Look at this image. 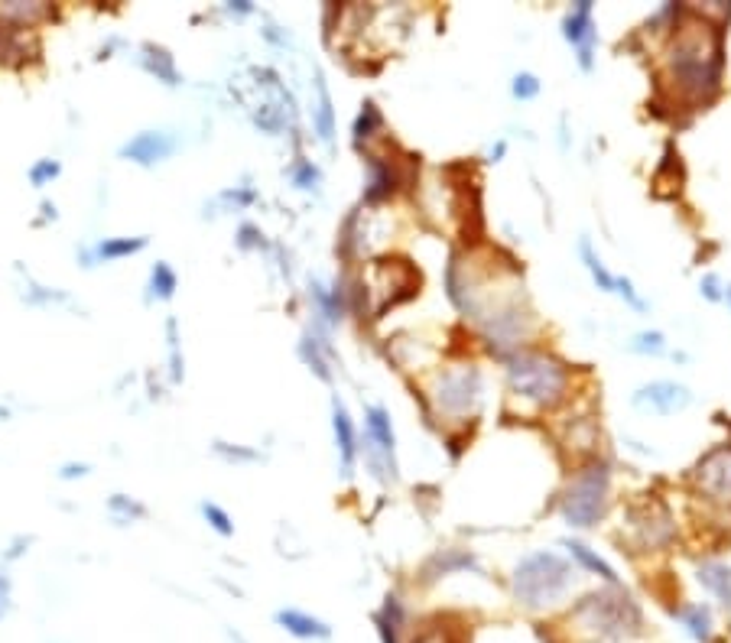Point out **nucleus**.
Returning a JSON list of instances; mask_svg holds the SVG:
<instances>
[{
	"instance_id": "nucleus-1",
	"label": "nucleus",
	"mask_w": 731,
	"mask_h": 643,
	"mask_svg": "<svg viewBox=\"0 0 731 643\" xmlns=\"http://www.w3.org/2000/svg\"><path fill=\"white\" fill-rule=\"evenodd\" d=\"M670 46L663 52V78L673 98L706 104L722 82V33L702 10H680Z\"/></svg>"
},
{
	"instance_id": "nucleus-2",
	"label": "nucleus",
	"mask_w": 731,
	"mask_h": 643,
	"mask_svg": "<svg viewBox=\"0 0 731 643\" xmlns=\"http://www.w3.org/2000/svg\"><path fill=\"white\" fill-rule=\"evenodd\" d=\"M569 627L585 640L628 643L644 634V608L621 585L582 595L569 611Z\"/></svg>"
},
{
	"instance_id": "nucleus-3",
	"label": "nucleus",
	"mask_w": 731,
	"mask_h": 643,
	"mask_svg": "<svg viewBox=\"0 0 731 643\" xmlns=\"http://www.w3.org/2000/svg\"><path fill=\"white\" fill-rule=\"evenodd\" d=\"M572 585H576V569L559 553H550V549H537V553L524 556L511 575L514 601L533 614L556 611L569 598Z\"/></svg>"
},
{
	"instance_id": "nucleus-4",
	"label": "nucleus",
	"mask_w": 731,
	"mask_h": 643,
	"mask_svg": "<svg viewBox=\"0 0 731 643\" xmlns=\"http://www.w3.org/2000/svg\"><path fill=\"white\" fill-rule=\"evenodd\" d=\"M507 393L530 410H553L569 393V367L550 351H514L507 358Z\"/></svg>"
},
{
	"instance_id": "nucleus-5",
	"label": "nucleus",
	"mask_w": 731,
	"mask_h": 643,
	"mask_svg": "<svg viewBox=\"0 0 731 643\" xmlns=\"http://www.w3.org/2000/svg\"><path fill=\"white\" fill-rule=\"evenodd\" d=\"M608 494H611V465L605 458H592L589 465H582L569 478L563 491V517L569 527L576 530L595 527L608 510Z\"/></svg>"
},
{
	"instance_id": "nucleus-6",
	"label": "nucleus",
	"mask_w": 731,
	"mask_h": 643,
	"mask_svg": "<svg viewBox=\"0 0 731 643\" xmlns=\"http://www.w3.org/2000/svg\"><path fill=\"white\" fill-rule=\"evenodd\" d=\"M481 397H485V380H481L478 364H449L429 384V400L439 416L468 419L478 413Z\"/></svg>"
},
{
	"instance_id": "nucleus-7",
	"label": "nucleus",
	"mask_w": 731,
	"mask_h": 643,
	"mask_svg": "<svg viewBox=\"0 0 731 643\" xmlns=\"http://www.w3.org/2000/svg\"><path fill=\"white\" fill-rule=\"evenodd\" d=\"M238 98L247 108V114H251V121L260 130H267V134H280L286 127V117L293 111V101L286 95L283 82L270 69H251V82H244V88H238Z\"/></svg>"
},
{
	"instance_id": "nucleus-8",
	"label": "nucleus",
	"mask_w": 731,
	"mask_h": 643,
	"mask_svg": "<svg viewBox=\"0 0 731 643\" xmlns=\"http://www.w3.org/2000/svg\"><path fill=\"white\" fill-rule=\"evenodd\" d=\"M364 442H368L364 452H368V465L374 468V475L397 478V436L384 406L364 410Z\"/></svg>"
},
{
	"instance_id": "nucleus-9",
	"label": "nucleus",
	"mask_w": 731,
	"mask_h": 643,
	"mask_svg": "<svg viewBox=\"0 0 731 643\" xmlns=\"http://www.w3.org/2000/svg\"><path fill=\"white\" fill-rule=\"evenodd\" d=\"M628 527L634 530L637 546L644 549H663L673 543V517L660 504H641L628 514Z\"/></svg>"
},
{
	"instance_id": "nucleus-10",
	"label": "nucleus",
	"mask_w": 731,
	"mask_h": 643,
	"mask_svg": "<svg viewBox=\"0 0 731 643\" xmlns=\"http://www.w3.org/2000/svg\"><path fill=\"white\" fill-rule=\"evenodd\" d=\"M563 36H566L569 46H576L579 65L589 72L592 62H595V43H598L592 0H579V4H572V10L563 17Z\"/></svg>"
},
{
	"instance_id": "nucleus-11",
	"label": "nucleus",
	"mask_w": 731,
	"mask_h": 643,
	"mask_svg": "<svg viewBox=\"0 0 731 643\" xmlns=\"http://www.w3.org/2000/svg\"><path fill=\"white\" fill-rule=\"evenodd\" d=\"M631 403L644 413L670 416V413L686 410V406L693 403V393H689L683 384H676V380H654V384H644L641 390H637L631 397Z\"/></svg>"
},
{
	"instance_id": "nucleus-12",
	"label": "nucleus",
	"mask_w": 731,
	"mask_h": 643,
	"mask_svg": "<svg viewBox=\"0 0 731 643\" xmlns=\"http://www.w3.org/2000/svg\"><path fill=\"white\" fill-rule=\"evenodd\" d=\"M696 481L712 501L731 504V449L728 445H722V449H715L702 458L696 468Z\"/></svg>"
},
{
	"instance_id": "nucleus-13",
	"label": "nucleus",
	"mask_w": 731,
	"mask_h": 643,
	"mask_svg": "<svg viewBox=\"0 0 731 643\" xmlns=\"http://www.w3.org/2000/svg\"><path fill=\"white\" fill-rule=\"evenodd\" d=\"M173 153H176V137L169 130H140L137 137H130L121 147L124 160H134L140 166H156L169 160Z\"/></svg>"
},
{
	"instance_id": "nucleus-14",
	"label": "nucleus",
	"mask_w": 731,
	"mask_h": 643,
	"mask_svg": "<svg viewBox=\"0 0 731 643\" xmlns=\"http://www.w3.org/2000/svg\"><path fill=\"white\" fill-rule=\"evenodd\" d=\"M332 432H335V449L342 458V475L351 478L355 471V458H358V436H355V423L345 410V403L332 397Z\"/></svg>"
},
{
	"instance_id": "nucleus-15",
	"label": "nucleus",
	"mask_w": 731,
	"mask_h": 643,
	"mask_svg": "<svg viewBox=\"0 0 731 643\" xmlns=\"http://www.w3.org/2000/svg\"><path fill=\"white\" fill-rule=\"evenodd\" d=\"M468 569H478V559L475 553H468V549H439V553H433L426 562H423V569H420V579L426 585H433L439 579H446V575L452 572H468Z\"/></svg>"
},
{
	"instance_id": "nucleus-16",
	"label": "nucleus",
	"mask_w": 731,
	"mask_h": 643,
	"mask_svg": "<svg viewBox=\"0 0 731 643\" xmlns=\"http://www.w3.org/2000/svg\"><path fill=\"white\" fill-rule=\"evenodd\" d=\"M273 621H277L280 631H286L296 640H329L332 637V627L325 624L322 618L309 611H299V608H280L273 614Z\"/></svg>"
},
{
	"instance_id": "nucleus-17",
	"label": "nucleus",
	"mask_w": 731,
	"mask_h": 643,
	"mask_svg": "<svg viewBox=\"0 0 731 643\" xmlns=\"http://www.w3.org/2000/svg\"><path fill=\"white\" fill-rule=\"evenodd\" d=\"M670 614H673V621L680 624L696 643H712L715 640V621H712V608L709 605H702V601H686V605L670 608Z\"/></svg>"
},
{
	"instance_id": "nucleus-18",
	"label": "nucleus",
	"mask_w": 731,
	"mask_h": 643,
	"mask_svg": "<svg viewBox=\"0 0 731 643\" xmlns=\"http://www.w3.org/2000/svg\"><path fill=\"white\" fill-rule=\"evenodd\" d=\"M397 186H400L397 163L387 160V156H368V189H364V199L368 202L390 199Z\"/></svg>"
},
{
	"instance_id": "nucleus-19",
	"label": "nucleus",
	"mask_w": 731,
	"mask_h": 643,
	"mask_svg": "<svg viewBox=\"0 0 731 643\" xmlns=\"http://www.w3.org/2000/svg\"><path fill=\"white\" fill-rule=\"evenodd\" d=\"M374 627H377L381 643H407L403 640V634H407V608H403L397 592H390L384 598L381 611L374 614Z\"/></svg>"
},
{
	"instance_id": "nucleus-20",
	"label": "nucleus",
	"mask_w": 731,
	"mask_h": 643,
	"mask_svg": "<svg viewBox=\"0 0 731 643\" xmlns=\"http://www.w3.org/2000/svg\"><path fill=\"white\" fill-rule=\"evenodd\" d=\"M696 582L706 588V592L719 601L725 611H731V566L719 559H706L699 562L696 569Z\"/></svg>"
},
{
	"instance_id": "nucleus-21",
	"label": "nucleus",
	"mask_w": 731,
	"mask_h": 643,
	"mask_svg": "<svg viewBox=\"0 0 731 643\" xmlns=\"http://www.w3.org/2000/svg\"><path fill=\"white\" fill-rule=\"evenodd\" d=\"M316 104H312V124H316V134L325 147H332L335 143V108H332V95H329V85H325L322 72H316Z\"/></svg>"
},
{
	"instance_id": "nucleus-22",
	"label": "nucleus",
	"mask_w": 731,
	"mask_h": 643,
	"mask_svg": "<svg viewBox=\"0 0 731 643\" xmlns=\"http://www.w3.org/2000/svg\"><path fill=\"white\" fill-rule=\"evenodd\" d=\"M140 65H143V69H147L150 75L160 78L163 85H179V82H182L179 72H176V59L169 56V52H166L163 46H153V43L140 46Z\"/></svg>"
},
{
	"instance_id": "nucleus-23",
	"label": "nucleus",
	"mask_w": 731,
	"mask_h": 643,
	"mask_svg": "<svg viewBox=\"0 0 731 643\" xmlns=\"http://www.w3.org/2000/svg\"><path fill=\"white\" fill-rule=\"evenodd\" d=\"M309 299L312 303H316V312L322 316V322L325 325H338L342 322V316H345V290H325V286L316 280L309 286Z\"/></svg>"
},
{
	"instance_id": "nucleus-24",
	"label": "nucleus",
	"mask_w": 731,
	"mask_h": 643,
	"mask_svg": "<svg viewBox=\"0 0 731 643\" xmlns=\"http://www.w3.org/2000/svg\"><path fill=\"white\" fill-rule=\"evenodd\" d=\"M566 549H569V556L579 562V566L585 569V572H592V575H598V579H602L605 585H621V579H618V572L608 566V562L595 553V549H589L585 543H579V540H566Z\"/></svg>"
},
{
	"instance_id": "nucleus-25",
	"label": "nucleus",
	"mask_w": 731,
	"mask_h": 643,
	"mask_svg": "<svg viewBox=\"0 0 731 643\" xmlns=\"http://www.w3.org/2000/svg\"><path fill=\"white\" fill-rule=\"evenodd\" d=\"M143 247H147V238H104L101 244H95L88 260H121L130 254H140Z\"/></svg>"
},
{
	"instance_id": "nucleus-26",
	"label": "nucleus",
	"mask_w": 731,
	"mask_h": 643,
	"mask_svg": "<svg viewBox=\"0 0 731 643\" xmlns=\"http://www.w3.org/2000/svg\"><path fill=\"white\" fill-rule=\"evenodd\" d=\"M579 257H582L585 270L592 273V280H595L598 290H602V293H615V273H608V267L602 264V257L595 254V247H592L589 238L579 241Z\"/></svg>"
},
{
	"instance_id": "nucleus-27",
	"label": "nucleus",
	"mask_w": 731,
	"mask_h": 643,
	"mask_svg": "<svg viewBox=\"0 0 731 643\" xmlns=\"http://www.w3.org/2000/svg\"><path fill=\"white\" fill-rule=\"evenodd\" d=\"M322 351H329V341H322L319 335H312V332H309L303 341H299V358H303L322 380H332L329 361H325V354H322Z\"/></svg>"
},
{
	"instance_id": "nucleus-28",
	"label": "nucleus",
	"mask_w": 731,
	"mask_h": 643,
	"mask_svg": "<svg viewBox=\"0 0 731 643\" xmlns=\"http://www.w3.org/2000/svg\"><path fill=\"white\" fill-rule=\"evenodd\" d=\"M176 286H179L176 270L160 260V264L150 270V296H156V299H173Z\"/></svg>"
},
{
	"instance_id": "nucleus-29",
	"label": "nucleus",
	"mask_w": 731,
	"mask_h": 643,
	"mask_svg": "<svg viewBox=\"0 0 731 643\" xmlns=\"http://www.w3.org/2000/svg\"><path fill=\"white\" fill-rule=\"evenodd\" d=\"M381 111H377V104L374 101H364L361 104V114H358V121H355V140H371L374 137V130H381Z\"/></svg>"
},
{
	"instance_id": "nucleus-30",
	"label": "nucleus",
	"mask_w": 731,
	"mask_h": 643,
	"mask_svg": "<svg viewBox=\"0 0 731 643\" xmlns=\"http://www.w3.org/2000/svg\"><path fill=\"white\" fill-rule=\"evenodd\" d=\"M290 179H293V186H296V189L316 192V189H319V182H322V173H319V166L312 163V160H299V163H293V169H290Z\"/></svg>"
},
{
	"instance_id": "nucleus-31",
	"label": "nucleus",
	"mask_w": 731,
	"mask_h": 643,
	"mask_svg": "<svg viewBox=\"0 0 731 643\" xmlns=\"http://www.w3.org/2000/svg\"><path fill=\"white\" fill-rule=\"evenodd\" d=\"M628 351H634V354H663L667 351V338H663L660 332H637L631 341H628Z\"/></svg>"
},
{
	"instance_id": "nucleus-32",
	"label": "nucleus",
	"mask_w": 731,
	"mask_h": 643,
	"mask_svg": "<svg viewBox=\"0 0 731 643\" xmlns=\"http://www.w3.org/2000/svg\"><path fill=\"white\" fill-rule=\"evenodd\" d=\"M166 335H169V377L182 380L186 367H182V348H179V325H176V319L166 322Z\"/></svg>"
},
{
	"instance_id": "nucleus-33",
	"label": "nucleus",
	"mask_w": 731,
	"mask_h": 643,
	"mask_svg": "<svg viewBox=\"0 0 731 643\" xmlns=\"http://www.w3.org/2000/svg\"><path fill=\"white\" fill-rule=\"evenodd\" d=\"M511 95L517 101H533L540 95V78L533 72H517L514 75V85H511Z\"/></svg>"
},
{
	"instance_id": "nucleus-34",
	"label": "nucleus",
	"mask_w": 731,
	"mask_h": 643,
	"mask_svg": "<svg viewBox=\"0 0 731 643\" xmlns=\"http://www.w3.org/2000/svg\"><path fill=\"white\" fill-rule=\"evenodd\" d=\"M202 517L208 520V527H212L215 533H221V536H231V533H234L231 517H228L218 504H208V501H205V504H202Z\"/></svg>"
},
{
	"instance_id": "nucleus-35",
	"label": "nucleus",
	"mask_w": 731,
	"mask_h": 643,
	"mask_svg": "<svg viewBox=\"0 0 731 643\" xmlns=\"http://www.w3.org/2000/svg\"><path fill=\"white\" fill-rule=\"evenodd\" d=\"M111 514H114L117 520L130 523L134 517H143V507H140L137 501H130V497H124V494H114V497H111Z\"/></svg>"
},
{
	"instance_id": "nucleus-36",
	"label": "nucleus",
	"mask_w": 731,
	"mask_h": 643,
	"mask_svg": "<svg viewBox=\"0 0 731 643\" xmlns=\"http://www.w3.org/2000/svg\"><path fill=\"white\" fill-rule=\"evenodd\" d=\"M410 643H455V634L449 631L446 624H429Z\"/></svg>"
},
{
	"instance_id": "nucleus-37",
	"label": "nucleus",
	"mask_w": 731,
	"mask_h": 643,
	"mask_svg": "<svg viewBox=\"0 0 731 643\" xmlns=\"http://www.w3.org/2000/svg\"><path fill=\"white\" fill-rule=\"evenodd\" d=\"M59 173H62V166H59L56 160H39V163L30 169V182H33V186L43 189L46 182H49V179H56Z\"/></svg>"
},
{
	"instance_id": "nucleus-38",
	"label": "nucleus",
	"mask_w": 731,
	"mask_h": 643,
	"mask_svg": "<svg viewBox=\"0 0 731 643\" xmlns=\"http://www.w3.org/2000/svg\"><path fill=\"white\" fill-rule=\"evenodd\" d=\"M615 293L624 299V303H628L631 309H637V312H644L647 309V303L641 296H637V290H634V283L628 280V277H615Z\"/></svg>"
},
{
	"instance_id": "nucleus-39",
	"label": "nucleus",
	"mask_w": 731,
	"mask_h": 643,
	"mask_svg": "<svg viewBox=\"0 0 731 643\" xmlns=\"http://www.w3.org/2000/svg\"><path fill=\"white\" fill-rule=\"evenodd\" d=\"M215 452L225 455L228 462H257L260 452L254 449H238V445H228V442H215Z\"/></svg>"
},
{
	"instance_id": "nucleus-40",
	"label": "nucleus",
	"mask_w": 731,
	"mask_h": 643,
	"mask_svg": "<svg viewBox=\"0 0 731 643\" xmlns=\"http://www.w3.org/2000/svg\"><path fill=\"white\" fill-rule=\"evenodd\" d=\"M699 290H702V296H706V299H712V303H715V299H722V290H719V277H715V273H709V277L699 283Z\"/></svg>"
},
{
	"instance_id": "nucleus-41",
	"label": "nucleus",
	"mask_w": 731,
	"mask_h": 643,
	"mask_svg": "<svg viewBox=\"0 0 731 643\" xmlns=\"http://www.w3.org/2000/svg\"><path fill=\"white\" fill-rule=\"evenodd\" d=\"M260 238H264V234H260L254 225H244V228H241V238H238V244H241L244 251H247V247H257V244H260Z\"/></svg>"
},
{
	"instance_id": "nucleus-42",
	"label": "nucleus",
	"mask_w": 731,
	"mask_h": 643,
	"mask_svg": "<svg viewBox=\"0 0 731 643\" xmlns=\"http://www.w3.org/2000/svg\"><path fill=\"white\" fill-rule=\"evenodd\" d=\"M221 199H225V202H234V205H251V202L257 199V195H254L251 189H241V192H225V195H221Z\"/></svg>"
},
{
	"instance_id": "nucleus-43",
	"label": "nucleus",
	"mask_w": 731,
	"mask_h": 643,
	"mask_svg": "<svg viewBox=\"0 0 731 643\" xmlns=\"http://www.w3.org/2000/svg\"><path fill=\"white\" fill-rule=\"evenodd\" d=\"M10 611V582H7V575L0 572V618Z\"/></svg>"
},
{
	"instance_id": "nucleus-44",
	"label": "nucleus",
	"mask_w": 731,
	"mask_h": 643,
	"mask_svg": "<svg viewBox=\"0 0 731 643\" xmlns=\"http://www.w3.org/2000/svg\"><path fill=\"white\" fill-rule=\"evenodd\" d=\"M82 475H88V465H65L62 471H59V478H82Z\"/></svg>"
},
{
	"instance_id": "nucleus-45",
	"label": "nucleus",
	"mask_w": 731,
	"mask_h": 643,
	"mask_svg": "<svg viewBox=\"0 0 731 643\" xmlns=\"http://www.w3.org/2000/svg\"><path fill=\"white\" fill-rule=\"evenodd\" d=\"M228 10L231 13H241V17H244V13H254V7L247 4V0H234V4H228Z\"/></svg>"
},
{
	"instance_id": "nucleus-46",
	"label": "nucleus",
	"mask_w": 731,
	"mask_h": 643,
	"mask_svg": "<svg viewBox=\"0 0 731 643\" xmlns=\"http://www.w3.org/2000/svg\"><path fill=\"white\" fill-rule=\"evenodd\" d=\"M504 150H507V143H504V140H498V143H494V147H491V153H488V156H491L494 163H498L501 156H504Z\"/></svg>"
},
{
	"instance_id": "nucleus-47",
	"label": "nucleus",
	"mask_w": 731,
	"mask_h": 643,
	"mask_svg": "<svg viewBox=\"0 0 731 643\" xmlns=\"http://www.w3.org/2000/svg\"><path fill=\"white\" fill-rule=\"evenodd\" d=\"M728 299H731V290H728Z\"/></svg>"
}]
</instances>
